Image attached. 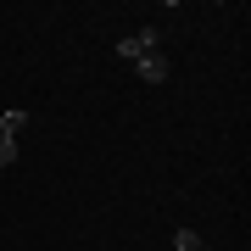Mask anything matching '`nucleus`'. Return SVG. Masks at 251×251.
I'll use <instances>...</instances> for the list:
<instances>
[{
  "instance_id": "obj_4",
  "label": "nucleus",
  "mask_w": 251,
  "mask_h": 251,
  "mask_svg": "<svg viewBox=\"0 0 251 251\" xmlns=\"http://www.w3.org/2000/svg\"><path fill=\"white\" fill-rule=\"evenodd\" d=\"M173 246H179V251H201V240H196V229H179V234H173Z\"/></svg>"
},
{
  "instance_id": "obj_1",
  "label": "nucleus",
  "mask_w": 251,
  "mask_h": 251,
  "mask_svg": "<svg viewBox=\"0 0 251 251\" xmlns=\"http://www.w3.org/2000/svg\"><path fill=\"white\" fill-rule=\"evenodd\" d=\"M162 45V34H156V28H134V34H123V39H117V56H123V62H140V56H151Z\"/></svg>"
},
{
  "instance_id": "obj_2",
  "label": "nucleus",
  "mask_w": 251,
  "mask_h": 251,
  "mask_svg": "<svg viewBox=\"0 0 251 251\" xmlns=\"http://www.w3.org/2000/svg\"><path fill=\"white\" fill-rule=\"evenodd\" d=\"M134 73H140L145 84H162V78H168V62H162V50H151V56H140V62H134Z\"/></svg>"
},
{
  "instance_id": "obj_6",
  "label": "nucleus",
  "mask_w": 251,
  "mask_h": 251,
  "mask_svg": "<svg viewBox=\"0 0 251 251\" xmlns=\"http://www.w3.org/2000/svg\"><path fill=\"white\" fill-rule=\"evenodd\" d=\"M201 251H206V246H201Z\"/></svg>"
},
{
  "instance_id": "obj_5",
  "label": "nucleus",
  "mask_w": 251,
  "mask_h": 251,
  "mask_svg": "<svg viewBox=\"0 0 251 251\" xmlns=\"http://www.w3.org/2000/svg\"><path fill=\"white\" fill-rule=\"evenodd\" d=\"M11 162H17V140H6V134H0V168H11Z\"/></svg>"
},
{
  "instance_id": "obj_3",
  "label": "nucleus",
  "mask_w": 251,
  "mask_h": 251,
  "mask_svg": "<svg viewBox=\"0 0 251 251\" xmlns=\"http://www.w3.org/2000/svg\"><path fill=\"white\" fill-rule=\"evenodd\" d=\"M23 123H28V112H23V106H11L6 117H0V134H6V140H17V134H23Z\"/></svg>"
}]
</instances>
